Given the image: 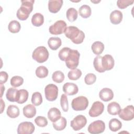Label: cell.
<instances>
[{
	"label": "cell",
	"mask_w": 134,
	"mask_h": 134,
	"mask_svg": "<svg viewBox=\"0 0 134 134\" xmlns=\"http://www.w3.org/2000/svg\"><path fill=\"white\" fill-rule=\"evenodd\" d=\"M64 34L75 44L82 43L85 38V34L83 31L80 30L77 27L72 26L66 28Z\"/></svg>",
	"instance_id": "cell-1"
},
{
	"label": "cell",
	"mask_w": 134,
	"mask_h": 134,
	"mask_svg": "<svg viewBox=\"0 0 134 134\" xmlns=\"http://www.w3.org/2000/svg\"><path fill=\"white\" fill-rule=\"evenodd\" d=\"M21 5L16 13L17 17L20 20H26L33 9L34 0L21 1Z\"/></svg>",
	"instance_id": "cell-2"
},
{
	"label": "cell",
	"mask_w": 134,
	"mask_h": 134,
	"mask_svg": "<svg viewBox=\"0 0 134 134\" xmlns=\"http://www.w3.org/2000/svg\"><path fill=\"white\" fill-rule=\"evenodd\" d=\"M49 55V52L45 47L39 46L34 50L32 58L38 63H42L48 60Z\"/></svg>",
	"instance_id": "cell-3"
},
{
	"label": "cell",
	"mask_w": 134,
	"mask_h": 134,
	"mask_svg": "<svg viewBox=\"0 0 134 134\" xmlns=\"http://www.w3.org/2000/svg\"><path fill=\"white\" fill-rule=\"evenodd\" d=\"M80 54L76 50L71 49L66 60L65 64L68 68L73 70L76 69L79 63Z\"/></svg>",
	"instance_id": "cell-4"
},
{
	"label": "cell",
	"mask_w": 134,
	"mask_h": 134,
	"mask_svg": "<svg viewBox=\"0 0 134 134\" xmlns=\"http://www.w3.org/2000/svg\"><path fill=\"white\" fill-rule=\"evenodd\" d=\"M88 105V99L83 96H78L72 100L71 106L73 110L76 111L84 110Z\"/></svg>",
	"instance_id": "cell-5"
},
{
	"label": "cell",
	"mask_w": 134,
	"mask_h": 134,
	"mask_svg": "<svg viewBox=\"0 0 134 134\" xmlns=\"http://www.w3.org/2000/svg\"><path fill=\"white\" fill-rule=\"evenodd\" d=\"M66 28V23L64 20H59L49 27V31L52 35H61L65 32Z\"/></svg>",
	"instance_id": "cell-6"
},
{
	"label": "cell",
	"mask_w": 134,
	"mask_h": 134,
	"mask_svg": "<svg viewBox=\"0 0 134 134\" xmlns=\"http://www.w3.org/2000/svg\"><path fill=\"white\" fill-rule=\"evenodd\" d=\"M44 94L46 99L50 101L55 100L58 95V88L57 85L53 84L47 85L44 88Z\"/></svg>",
	"instance_id": "cell-7"
},
{
	"label": "cell",
	"mask_w": 134,
	"mask_h": 134,
	"mask_svg": "<svg viewBox=\"0 0 134 134\" xmlns=\"http://www.w3.org/2000/svg\"><path fill=\"white\" fill-rule=\"evenodd\" d=\"M105 129V124L104 122L101 120H97L92 122L89 125L87 130L90 133L98 134L103 132Z\"/></svg>",
	"instance_id": "cell-8"
},
{
	"label": "cell",
	"mask_w": 134,
	"mask_h": 134,
	"mask_svg": "<svg viewBox=\"0 0 134 134\" xmlns=\"http://www.w3.org/2000/svg\"><path fill=\"white\" fill-rule=\"evenodd\" d=\"M87 123L86 117L82 115H79L75 117L70 122V126L74 131H78L82 129Z\"/></svg>",
	"instance_id": "cell-9"
},
{
	"label": "cell",
	"mask_w": 134,
	"mask_h": 134,
	"mask_svg": "<svg viewBox=\"0 0 134 134\" xmlns=\"http://www.w3.org/2000/svg\"><path fill=\"white\" fill-rule=\"evenodd\" d=\"M35 129L34 124L29 121H25L19 124L17 128V133L18 134H31Z\"/></svg>",
	"instance_id": "cell-10"
},
{
	"label": "cell",
	"mask_w": 134,
	"mask_h": 134,
	"mask_svg": "<svg viewBox=\"0 0 134 134\" xmlns=\"http://www.w3.org/2000/svg\"><path fill=\"white\" fill-rule=\"evenodd\" d=\"M119 117L125 121L131 120L134 118V107L132 105H128L121 109L118 114Z\"/></svg>",
	"instance_id": "cell-11"
},
{
	"label": "cell",
	"mask_w": 134,
	"mask_h": 134,
	"mask_svg": "<svg viewBox=\"0 0 134 134\" xmlns=\"http://www.w3.org/2000/svg\"><path fill=\"white\" fill-rule=\"evenodd\" d=\"M104 109V105L103 103L99 101H96L93 103L91 106L88 114L92 117H96L100 115Z\"/></svg>",
	"instance_id": "cell-12"
},
{
	"label": "cell",
	"mask_w": 134,
	"mask_h": 134,
	"mask_svg": "<svg viewBox=\"0 0 134 134\" xmlns=\"http://www.w3.org/2000/svg\"><path fill=\"white\" fill-rule=\"evenodd\" d=\"M102 65L105 71L111 70L115 64V61L113 57L110 54H105L102 57Z\"/></svg>",
	"instance_id": "cell-13"
},
{
	"label": "cell",
	"mask_w": 134,
	"mask_h": 134,
	"mask_svg": "<svg viewBox=\"0 0 134 134\" xmlns=\"http://www.w3.org/2000/svg\"><path fill=\"white\" fill-rule=\"evenodd\" d=\"M63 91L68 95H74L77 93L79 91L78 86L73 83L67 82L63 86Z\"/></svg>",
	"instance_id": "cell-14"
},
{
	"label": "cell",
	"mask_w": 134,
	"mask_h": 134,
	"mask_svg": "<svg viewBox=\"0 0 134 134\" xmlns=\"http://www.w3.org/2000/svg\"><path fill=\"white\" fill-rule=\"evenodd\" d=\"M99 96L102 100L104 102H108L113 98L114 93L113 91L109 88H103L100 91Z\"/></svg>",
	"instance_id": "cell-15"
},
{
	"label": "cell",
	"mask_w": 134,
	"mask_h": 134,
	"mask_svg": "<svg viewBox=\"0 0 134 134\" xmlns=\"http://www.w3.org/2000/svg\"><path fill=\"white\" fill-rule=\"evenodd\" d=\"M63 5L62 0H50L48 2V9L50 13H57Z\"/></svg>",
	"instance_id": "cell-16"
},
{
	"label": "cell",
	"mask_w": 134,
	"mask_h": 134,
	"mask_svg": "<svg viewBox=\"0 0 134 134\" xmlns=\"http://www.w3.org/2000/svg\"><path fill=\"white\" fill-rule=\"evenodd\" d=\"M61 117V113L60 110L56 108H51L48 112V118L52 122L56 121L59 119Z\"/></svg>",
	"instance_id": "cell-17"
},
{
	"label": "cell",
	"mask_w": 134,
	"mask_h": 134,
	"mask_svg": "<svg viewBox=\"0 0 134 134\" xmlns=\"http://www.w3.org/2000/svg\"><path fill=\"white\" fill-rule=\"evenodd\" d=\"M123 18L122 13L118 10H115L113 11L110 14V21L114 25H117L120 24Z\"/></svg>",
	"instance_id": "cell-18"
},
{
	"label": "cell",
	"mask_w": 134,
	"mask_h": 134,
	"mask_svg": "<svg viewBox=\"0 0 134 134\" xmlns=\"http://www.w3.org/2000/svg\"><path fill=\"white\" fill-rule=\"evenodd\" d=\"M23 114L28 118H31L34 117L36 114V108L34 105L28 104L23 108Z\"/></svg>",
	"instance_id": "cell-19"
},
{
	"label": "cell",
	"mask_w": 134,
	"mask_h": 134,
	"mask_svg": "<svg viewBox=\"0 0 134 134\" xmlns=\"http://www.w3.org/2000/svg\"><path fill=\"white\" fill-rule=\"evenodd\" d=\"M61 39L58 37H50L48 41V44L52 50H57L61 46Z\"/></svg>",
	"instance_id": "cell-20"
},
{
	"label": "cell",
	"mask_w": 134,
	"mask_h": 134,
	"mask_svg": "<svg viewBox=\"0 0 134 134\" xmlns=\"http://www.w3.org/2000/svg\"><path fill=\"white\" fill-rule=\"evenodd\" d=\"M28 95L29 93L26 90L21 89L18 90L16 102L21 104L25 103L28 99Z\"/></svg>",
	"instance_id": "cell-21"
},
{
	"label": "cell",
	"mask_w": 134,
	"mask_h": 134,
	"mask_svg": "<svg viewBox=\"0 0 134 134\" xmlns=\"http://www.w3.org/2000/svg\"><path fill=\"white\" fill-rule=\"evenodd\" d=\"M120 110L121 107L120 105L116 102H111L107 106V111L111 115H116L118 114Z\"/></svg>",
	"instance_id": "cell-22"
},
{
	"label": "cell",
	"mask_w": 134,
	"mask_h": 134,
	"mask_svg": "<svg viewBox=\"0 0 134 134\" xmlns=\"http://www.w3.org/2000/svg\"><path fill=\"white\" fill-rule=\"evenodd\" d=\"M6 114L9 117L11 118H16L19 115V109L18 107L16 105H10L7 109Z\"/></svg>",
	"instance_id": "cell-23"
},
{
	"label": "cell",
	"mask_w": 134,
	"mask_h": 134,
	"mask_svg": "<svg viewBox=\"0 0 134 134\" xmlns=\"http://www.w3.org/2000/svg\"><path fill=\"white\" fill-rule=\"evenodd\" d=\"M66 120L64 117H61V118L52 124L53 127L57 131L63 130L66 126Z\"/></svg>",
	"instance_id": "cell-24"
},
{
	"label": "cell",
	"mask_w": 134,
	"mask_h": 134,
	"mask_svg": "<svg viewBox=\"0 0 134 134\" xmlns=\"http://www.w3.org/2000/svg\"><path fill=\"white\" fill-rule=\"evenodd\" d=\"M109 128L113 132L117 131L122 127L121 122L116 118H113L109 121Z\"/></svg>",
	"instance_id": "cell-25"
},
{
	"label": "cell",
	"mask_w": 134,
	"mask_h": 134,
	"mask_svg": "<svg viewBox=\"0 0 134 134\" xmlns=\"http://www.w3.org/2000/svg\"><path fill=\"white\" fill-rule=\"evenodd\" d=\"M91 49L95 54L98 55L103 52L104 49V44L102 42L97 41L92 44Z\"/></svg>",
	"instance_id": "cell-26"
},
{
	"label": "cell",
	"mask_w": 134,
	"mask_h": 134,
	"mask_svg": "<svg viewBox=\"0 0 134 134\" xmlns=\"http://www.w3.org/2000/svg\"><path fill=\"white\" fill-rule=\"evenodd\" d=\"M44 23V17L40 13L35 14L31 18L32 24L36 27L41 26Z\"/></svg>",
	"instance_id": "cell-27"
},
{
	"label": "cell",
	"mask_w": 134,
	"mask_h": 134,
	"mask_svg": "<svg viewBox=\"0 0 134 134\" xmlns=\"http://www.w3.org/2000/svg\"><path fill=\"white\" fill-rule=\"evenodd\" d=\"M79 13L82 18H87L91 15V8L88 5H83L80 7L79 9Z\"/></svg>",
	"instance_id": "cell-28"
},
{
	"label": "cell",
	"mask_w": 134,
	"mask_h": 134,
	"mask_svg": "<svg viewBox=\"0 0 134 134\" xmlns=\"http://www.w3.org/2000/svg\"><path fill=\"white\" fill-rule=\"evenodd\" d=\"M18 91V90L15 88L10 87L8 88L6 93V97L7 99L11 102H16Z\"/></svg>",
	"instance_id": "cell-29"
},
{
	"label": "cell",
	"mask_w": 134,
	"mask_h": 134,
	"mask_svg": "<svg viewBox=\"0 0 134 134\" xmlns=\"http://www.w3.org/2000/svg\"><path fill=\"white\" fill-rule=\"evenodd\" d=\"M102 59V57L98 55L94 58L93 61V65L95 70L99 73H103L106 71L103 67Z\"/></svg>",
	"instance_id": "cell-30"
},
{
	"label": "cell",
	"mask_w": 134,
	"mask_h": 134,
	"mask_svg": "<svg viewBox=\"0 0 134 134\" xmlns=\"http://www.w3.org/2000/svg\"><path fill=\"white\" fill-rule=\"evenodd\" d=\"M21 28V26L20 23L16 20H12L8 24V29L9 31L13 34L15 33H17L18 32Z\"/></svg>",
	"instance_id": "cell-31"
},
{
	"label": "cell",
	"mask_w": 134,
	"mask_h": 134,
	"mask_svg": "<svg viewBox=\"0 0 134 134\" xmlns=\"http://www.w3.org/2000/svg\"><path fill=\"white\" fill-rule=\"evenodd\" d=\"M66 17L69 21L73 22L77 18V11L74 8L71 7L67 10Z\"/></svg>",
	"instance_id": "cell-32"
},
{
	"label": "cell",
	"mask_w": 134,
	"mask_h": 134,
	"mask_svg": "<svg viewBox=\"0 0 134 134\" xmlns=\"http://www.w3.org/2000/svg\"><path fill=\"white\" fill-rule=\"evenodd\" d=\"M36 76L39 78H44L47 77L48 75V69L43 65L38 66L35 71Z\"/></svg>",
	"instance_id": "cell-33"
},
{
	"label": "cell",
	"mask_w": 134,
	"mask_h": 134,
	"mask_svg": "<svg viewBox=\"0 0 134 134\" xmlns=\"http://www.w3.org/2000/svg\"><path fill=\"white\" fill-rule=\"evenodd\" d=\"M82 75V72L79 69H75L70 70L68 74V78L71 80H77Z\"/></svg>",
	"instance_id": "cell-34"
},
{
	"label": "cell",
	"mask_w": 134,
	"mask_h": 134,
	"mask_svg": "<svg viewBox=\"0 0 134 134\" xmlns=\"http://www.w3.org/2000/svg\"><path fill=\"white\" fill-rule=\"evenodd\" d=\"M31 103L34 106H39L42 103V97L40 93L36 92L31 96Z\"/></svg>",
	"instance_id": "cell-35"
},
{
	"label": "cell",
	"mask_w": 134,
	"mask_h": 134,
	"mask_svg": "<svg viewBox=\"0 0 134 134\" xmlns=\"http://www.w3.org/2000/svg\"><path fill=\"white\" fill-rule=\"evenodd\" d=\"M64 74L60 71H56L54 72L52 75V80L57 83H62L64 80Z\"/></svg>",
	"instance_id": "cell-36"
},
{
	"label": "cell",
	"mask_w": 134,
	"mask_h": 134,
	"mask_svg": "<svg viewBox=\"0 0 134 134\" xmlns=\"http://www.w3.org/2000/svg\"><path fill=\"white\" fill-rule=\"evenodd\" d=\"M10 85L14 87H17L21 85L24 83V79L20 76H13L10 79Z\"/></svg>",
	"instance_id": "cell-37"
},
{
	"label": "cell",
	"mask_w": 134,
	"mask_h": 134,
	"mask_svg": "<svg viewBox=\"0 0 134 134\" xmlns=\"http://www.w3.org/2000/svg\"><path fill=\"white\" fill-rule=\"evenodd\" d=\"M71 50V49L68 47H64L61 49L58 53V57L59 59L61 61H65L68 55L70 52Z\"/></svg>",
	"instance_id": "cell-38"
},
{
	"label": "cell",
	"mask_w": 134,
	"mask_h": 134,
	"mask_svg": "<svg viewBox=\"0 0 134 134\" xmlns=\"http://www.w3.org/2000/svg\"><path fill=\"white\" fill-rule=\"evenodd\" d=\"M60 105L63 111L66 112L69 109V103L67 96L65 94H62L60 98Z\"/></svg>",
	"instance_id": "cell-39"
},
{
	"label": "cell",
	"mask_w": 134,
	"mask_h": 134,
	"mask_svg": "<svg viewBox=\"0 0 134 134\" xmlns=\"http://www.w3.org/2000/svg\"><path fill=\"white\" fill-rule=\"evenodd\" d=\"M36 124L40 127H44L48 125V120L44 116H39L35 119Z\"/></svg>",
	"instance_id": "cell-40"
},
{
	"label": "cell",
	"mask_w": 134,
	"mask_h": 134,
	"mask_svg": "<svg viewBox=\"0 0 134 134\" xmlns=\"http://www.w3.org/2000/svg\"><path fill=\"white\" fill-rule=\"evenodd\" d=\"M96 80V76L93 73L87 74L84 78V82L87 85H92L94 84Z\"/></svg>",
	"instance_id": "cell-41"
},
{
	"label": "cell",
	"mask_w": 134,
	"mask_h": 134,
	"mask_svg": "<svg viewBox=\"0 0 134 134\" xmlns=\"http://www.w3.org/2000/svg\"><path fill=\"white\" fill-rule=\"evenodd\" d=\"M134 1L129 0H119L117 2V5L120 9H125L129 5H132Z\"/></svg>",
	"instance_id": "cell-42"
},
{
	"label": "cell",
	"mask_w": 134,
	"mask_h": 134,
	"mask_svg": "<svg viewBox=\"0 0 134 134\" xmlns=\"http://www.w3.org/2000/svg\"><path fill=\"white\" fill-rule=\"evenodd\" d=\"M8 74L5 71H1L0 72V83L3 84L7 82L8 80Z\"/></svg>",
	"instance_id": "cell-43"
},
{
	"label": "cell",
	"mask_w": 134,
	"mask_h": 134,
	"mask_svg": "<svg viewBox=\"0 0 134 134\" xmlns=\"http://www.w3.org/2000/svg\"><path fill=\"white\" fill-rule=\"evenodd\" d=\"M1 114L3 113L4 108H5V103L3 101V100L2 99V98H1Z\"/></svg>",
	"instance_id": "cell-44"
},
{
	"label": "cell",
	"mask_w": 134,
	"mask_h": 134,
	"mask_svg": "<svg viewBox=\"0 0 134 134\" xmlns=\"http://www.w3.org/2000/svg\"><path fill=\"white\" fill-rule=\"evenodd\" d=\"M1 97L2 98L3 94V92L5 91V87L3 86V84H1Z\"/></svg>",
	"instance_id": "cell-45"
}]
</instances>
